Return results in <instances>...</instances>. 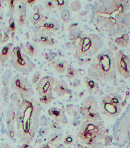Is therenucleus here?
<instances>
[{"label":"nucleus","instance_id":"nucleus-26","mask_svg":"<svg viewBox=\"0 0 130 148\" xmlns=\"http://www.w3.org/2000/svg\"><path fill=\"white\" fill-rule=\"evenodd\" d=\"M78 74V71L72 66L68 65L66 69V76L70 79H74L77 76Z\"/></svg>","mask_w":130,"mask_h":148},{"label":"nucleus","instance_id":"nucleus-50","mask_svg":"<svg viewBox=\"0 0 130 148\" xmlns=\"http://www.w3.org/2000/svg\"><path fill=\"white\" fill-rule=\"evenodd\" d=\"M3 8V3L2 1H0V15H1V12Z\"/></svg>","mask_w":130,"mask_h":148},{"label":"nucleus","instance_id":"nucleus-24","mask_svg":"<svg viewBox=\"0 0 130 148\" xmlns=\"http://www.w3.org/2000/svg\"><path fill=\"white\" fill-rule=\"evenodd\" d=\"M62 138V135L61 134L58 132L53 133L49 136L47 143L52 145H55L60 141Z\"/></svg>","mask_w":130,"mask_h":148},{"label":"nucleus","instance_id":"nucleus-51","mask_svg":"<svg viewBox=\"0 0 130 148\" xmlns=\"http://www.w3.org/2000/svg\"><path fill=\"white\" fill-rule=\"evenodd\" d=\"M79 73V74L81 75H83L85 74V71L83 69H79L78 71V73Z\"/></svg>","mask_w":130,"mask_h":148},{"label":"nucleus","instance_id":"nucleus-20","mask_svg":"<svg viewBox=\"0 0 130 148\" xmlns=\"http://www.w3.org/2000/svg\"><path fill=\"white\" fill-rule=\"evenodd\" d=\"M51 65L57 72L63 73L66 71L68 65L64 60H57L51 62Z\"/></svg>","mask_w":130,"mask_h":148},{"label":"nucleus","instance_id":"nucleus-30","mask_svg":"<svg viewBox=\"0 0 130 148\" xmlns=\"http://www.w3.org/2000/svg\"><path fill=\"white\" fill-rule=\"evenodd\" d=\"M18 11L20 14L26 15V4L25 2H21L18 6Z\"/></svg>","mask_w":130,"mask_h":148},{"label":"nucleus","instance_id":"nucleus-21","mask_svg":"<svg viewBox=\"0 0 130 148\" xmlns=\"http://www.w3.org/2000/svg\"><path fill=\"white\" fill-rule=\"evenodd\" d=\"M22 50H24L26 55H28L30 57L35 56L39 52V49L37 46L29 42H26L24 45Z\"/></svg>","mask_w":130,"mask_h":148},{"label":"nucleus","instance_id":"nucleus-16","mask_svg":"<svg viewBox=\"0 0 130 148\" xmlns=\"http://www.w3.org/2000/svg\"><path fill=\"white\" fill-rule=\"evenodd\" d=\"M17 108L16 105L12 103L10 104L6 114L7 126L8 129H14V122L16 121Z\"/></svg>","mask_w":130,"mask_h":148},{"label":"nucleus","instance_id":"nucleus-11","mask_svg":"<svg viewBox=\"0 0 130 148\" xmlns=\"http://www.w3.org/2000/svg\"><path fill=\"white\" fill-rule=\"evenodd\" d=\"M60 28V24L58 21L53 18L45 17L43 20L33 29L34 34L44 33L50 34L55 32Z\"/></svg>","mask_w":130,"mask_h":148},{"label":"nucleus","instance_id":"nucleus-22","mask_svg":"<svg viewBox=\"0 0 130 148\" xmlns=\"http://www.w3.org/2000/svg\"><path fill=\"white\" fill-rule=\"evenodd\" d=\"M114 42L120 47H125L129 42V36L127 33L123 34L119 36L116 37Z\"/></svg>","mask_w":130,"mask_h":148},{"label":"nucleus","instance_id":"nucleus-39","mask_svg":"<svg viewBox=\"0 0 130 148\" xmlns=\"http://www.w3.org/2000/svg\"><path fill=\"white\" fill-rule=\"evenodd\" d=\"M73 141H74L73 137L71 135H67L65 137V138L64 139V143L65 145H69L72 144L73 143Z\"/></svg>","mask_w":130,"mask_h":148},{"label":"nucleus","instance_id":"nucleus-41","mask_svg":"<svg viewBox=\"0 0 130 148\" xmlns=\"http://www.w3.org/2000/svg\"><path fill=\"white\" fill-rule=\"evenodd\" d=\"M39 135L40 136H45L47 132H48V129L47 128H45V127H42L41 128L40 130H39Z\"/></svg>","mask_w":130,"mask_h":148},{"label":"nucleus","instance_id":"nucleus-6","mask_svg":"<svg viewBox=\"0 0 130 148\" xmlns=\"http://www.w3.org/2000/svg\"><path fill=\"white\" fill-rule=\"evenodd\" d=\"M113 135L119 146H124L130 140V103L114 123Z\"/></svg>","mask_w":130,"mask_h":148},{"label":"nucleus","instance_id":"nucleus-37","mask_svg":"<svg viewBox=\"0 0 130 148\" xmlns=\"http://www.w3.org/2000/svg\"><path fill=\"white\" fill-rule=\"evenodd\" d=\"M9 73H6V74H4L3 75V77H2V84L3 85H6L9 82H11L12 81V79H11V73L10 75H8Z\"/></svg>","mask_w":130,"mask_h":148},{"label":"nucleus","instance_id":"nucleus-2","mask_svg":"<svg viewBox=\"0 0 130 148\" xmlns=\"http://www.w3.org/2000/svg\"><path fill=\"white\" fill-rule=\"evenodd\" d=\"M42 107L34 98L22 99L17 108V134L21 143L29 144L34 139L40 124Z\"/></svg>","mask_w":130,"mask_h":148},{"label":"nucleus","instance_id":"nucleus-27","mask_svg":"<svg viewBox=\"0 0 130 148\" xmlns=\"http://www.w3.org/2000/svg\"><path fill=\"white\" fill-rule=\"evenodd\" d=\"M53 2L55 3L56 8H57L58 10L60 11L67 9L68 4V1L65 0H55Z\"/></svg>","mask_w":130,"mask_h":148},{"label":"nucleus","instance_id":"nucleus-14","mask_svg":"<svg viewBox=\"0 0 130 148\" xmlns=\"http://www.w3.org/2000/svg\"><path fill=\"white\" fill-rule=\"evenodd\" d=\"M32 40L36 43L44 46H51L55 43V39L51 37L50 34L44 33L34 34L32 36Z\"/></svg>","mask_w":130,"mask_h":148},{"label":"nucleus","instance_id":"nucleus-23","mask_svg":"<svg viewBox=\"0 0 130 148\" xmlns=\"http://www.w3.org/2000/svg\"><path fill=\"white\" fill-rule=\"evenodd\" d=\"M45 17L43 14V12L40 11H33L29 17L30 23L35 25L39 24Z\"/></svg>","mask_w":130,"mask_h":148},{"label":"nucleus","instance_id":"nucleus-4","mask_svg":"<svg viewBox=\"0 0 130 148\" xmlns=\"http://www.w3.org/2000/svg\"><path fill=\"white\" fill-rule=\"evenodd\" d=\"M105 128L101 120H85L81 125L78 132L80 141L86 145H91L98 139L105 137Z\"/></svg>","mask_w":130,"mask_h":148},{"label":"nucleus","instance_id":"nucleus-17","mask_svg":"<svg viewBox=\"0 0 130 148\" xmlns=\"http://www.w3.org/2000/svg\"><path fill=\"white\" fill-rule=\"evenodd\" d=\"M14 48L13 44L9 43L5 45L0 51V63L6 62L10 58Z\"/></svg>","mask_w":130,"mask_h":148},{"label":"nucleus","instance_id":"nucleus-3","mask_svg":"<svg viewBox=\"0 0 130 148\" xmlns=\"http://www.w3.org/2000/svg\"><path fill=\"white\" fill-rule=\"evenodd\" d=\"M89 77L97 82H110L117 75L115 56L108 49L97 54L87 69Z\"/></svg>","mask_w":130,"mask_h":148},{"label":"nucleus","instance_id":"nucleus-38","mask_svg":"<svg viewBox=\"0 0 130 148\" xmlns=\"http://www.w3.org/2000/svg\"><path fill=\"white\" fill-rule=\"evenodd\" d=\"M40 75H41V74L39 71L36 72V73L34 74V75L33 76L32 79V83L33 84H35L37 83V82L39 81Z\"/></svg>","mask_w":130,"mask_h":148},{"label":"nucleus","instance_id":"nucleus-49","mask_svg":"<svg viewBox=\"0 0 130 148\" xmlns=\"http://www.w3.org/2000/svg\"><path fill=\"white\" fill-rule=\"evenodd\" d=\"M25 2V3L26 5H33L35 2H36V1H24Z\"/></svg>","mask_w":130,"mask_h":148},{"label":"nucleus","instance_id":"nucleus-9","mask_svg":"<svg viewBox=\"0 0 130 148\" xmlns=\"http://www.w3.org/2000/svg\"><path fill=\"white\" fill-rule=\"evenodd\" d=\"M11 88L22 98L28 99L34 95L32 86L28 80L20 74L16 75L10 82Z\"/></svg>","mask_w":130,"mask_h":148},{"label":"nucleus","instance_id":"nucleus-8","mask_svg":"<svg viewBox=\"0 0 130 148\" xmlns=\"http://www.w3.org/2000/svg\"><path fill=\"white\" fill-rule=\"evenodd\" d=\"M10 58L14 69L21 73H29L35 68V64L28 55L21 51V49L19 46L14 47Z\"/></svg>","mask_w":130,"mask_h":148},{"label":"nucleus","instance_id":"nucleus-40","mask_svg":"<svg viewBox=\"0 0 130 148\" xmlns=\"http://www.w3.org/2000/svg\"><path fill=\"white\" fill-rule=\"evenodd\" d=\"M44 57V58L48 62H52L55 58V56L52 53H45Z\"/></svg>","mask_w":130,"mask_h":148},{"label":"nucleus","instance_id":"nucleus-48","mask_svg":"<svg viewBox=\"0 0 130 148\" xmlns=\"http://www.w3.org/2000/svg\"><path fill=\"white\" fill-rule=\"evenodd\" d=\"M0 148H11V147L6 143H2L0 144Z\"/></svg>","mask_w":130,"mask_h":148},{"label":"nucleus","instance_id":"nucleus-5","mask_svg":"<svg viewBox=\"0 0 130 148\" xmlns=\"http://www.w3.org/2000/svg\"><path fill=\"white\" fill-rule=\"evenodd\" d=\"M103 42L100 36L90 33L80 38L76 45L74 57L77 58H90L97 54L103 46Z\"/></svg>","mask_w":130,"mask_h":148},{"label":"nucleus","instance_id":"nucleus-29","mask_svg":"<svg viewBox=\"0 0 130 148\" xmlns=\"http://www.w3.org/2000/svg\"><path fill=\"white\" fill-rule=\"evenodd\" d=\"M79 32L80 30L78 29L77 27L71 29L69 34V39L72 40H77V38L79 37Z\"/></svg>","mask_w":130,"mask_h":148},{"label":"nucleus","instance_id":"nucleus-34","mask_svg":"<svg viewBox=\"0 0 130 148\" xmlns=\"http://www.w3.org/2000/svg\"><path fill=\"white\" fill-rule=\"evenodd\" d=\"M44 5L45 8L49 10H52L56 8L53 1H46L44 2Z\"/></svg>","mask_w":130,"mask_h":148},{"label":"nucleus","instance_id":"nucleus-28","mask_svg":"<svg viewBox=\"0 0 130 148\" xmlns=\"http://www.w3.org/2000/svg\"><path fill=\"white\" fill-rule=\"evenodd\" d=\"M60 17L64 23H68L71 19V13L67 9H64L60 12Z\"/></svg>","mask_w":130,"mask_h":148},{"label":"nucleus","instance_id":"nucleus-10","mask_svg":"<svg viewBox=\"0 0 130 148\" xmlns=\"http://www.w3.org/2000/svg\"><path fill=\"white\" fill-rule=\"evenodd\" d=\"M79 112L85 120H101L98 103L95 98L93 95L87 96L85 98L82 106L79 108Z\"/></svg>","mask_w":130,"mask_h":148},{"label":"nucleus","instance_id":"nucleus-52","mask_svg":"<svg viewBox=\"0 0 130 148\" xmlns=\"http://www.w3.org/2000/svg\"><path fill=\"white\" fill-rule=\"evenodd\" d=\"M80 148H89V147H87V146H83V147H80Z\"/></svg>","mask_w":130,"mask_h":148},{"label":"nucleus","instance_id":"nucleus-18","mask_svg":"<svg viewBox=\"0 0 130 148\" xmlns=\"http://www.w3.org/2000/svg\"><path fill=\"white\" fill-rule=\"evenodd\" d=\"M53 86L54 92L59 97H62L68 92V89L67 84L63 80L57 81L55 83Z\"/></svg>","mask_w":130,"mask_h":148},{"label":"nucleus","instance_id":"nucleus-45","mask_svg":"<svg viewBox=\"0 0 130 148\" xmlns=\"http://www.w3.org/2000/svg\"><path fill=\"white\" fill-rule=\"evenodd\" d=\"M51 128H52V129H53V130H55V129H56V128H58V123H57V122H56V121H53L52 122V124H51Z\"/></svg>","mask_w":130,"mask_h":148},{"label":"nucleus","instance_id":"nucleus-25","mask_svg":"<svg viewBox=\"0 0 130 148\" xmlns=\"http://www.w3.org/2000/svg\"><path fill=\"white\" fill-rule=\"evenodd\" d=\"M53 99L54 98L52 96V94L51 93V94L40 96L39 98V101L40 103L47 105V104L50 103L53 100Z\"/></svg>","mask_w":130,"mask_h":148},{"label":"nucleus","instance_id":"nucleus-46","mask_svg":"<svg viewBox=\"0 0 130 148\" xmlns=\"http://www.w3.org/2000/svg\"><path fill=\"white\" fill-rule=\"evenodd\" d=\"M11 98H12V101H13V102H14V101H16V100L17 99V98H18V94H17V92H14L12 94V96H11Z\"/></svg>","mask_w":130,"mask_h":148},{"label":"nucleus","instance_id":"nucleus-32","mask_svg":"<svg viewBox=\"0 0 130 148\" xmlns=\"http://www.w3.org/2000/svg\"><path fill=\"white\" fill-rule=\"evenodd\" d=\"M8 31L9 32H13L14 31L16 28V25H15V21L14 19L13 16H11L9 20V26L7 27Z\"/></svg>","mask_w":130,"mask_h":148},{"label":"nucleus","instance_id":"nucleus-53","mask_svg":"<svg viewBox=\"0 0 130 148\" xmlns=\"http://www.w3.org/2000/svg\"><path fill=\"white\" fill-rule=\"evenodd\" d=\"M129 45H130V40H129Z\"/></svg>","mask_w":130,"mask_h":148},{"label":"nucleus","instance_id":"nucleus-43","mask_svg":"<svg viewBox=\"0 0 130 148\" xmlns=\"http://www.w3.org/2000/svg\"><path fill=\"white\" fill-rule=\"evenodd\" d=\"M25 18H26V15H25V14H20L19 15L18 21H19V23L20 25H22L25 23Z\"/></svg>","mask_w":130,"mask_h":148},{"label":"nucleus","instance_id":"nucleus-33","mask_svg":"<svg viewBox=\"0 0 130 148\" xmlns=\"http://www.w3.org/2000/svg\"><path fill=\"white\" fill-rule=\"evenodd\" d=\"M9 11L12 14H13V13L15 11V6L16 5V3L18 2L17 1H13V0H10V1H7Z\"/></svg>","mask_w":130,"mask_h":148},{"label":"nucleus","instance_id":"nucleus-1","mask_svg":"<svg viewBox=\"0 0 130 148\" xmlns=\"http://www.w3.org/2000/svg\"><path fill=\"white\" fill-rule=\"evenodd\" d=\"M91 19L104 34L117 37L130 29V5L124 0H102L95 2Z\"/></svg>","mask_w":130,"mask_h":148},{"label":"nucleus","instance_id":"nucleus-36","mask_svg":"<svg viewBox=\"0 0 130 148\" xmlns=\"http://www.w3.org/2000/svg\"><path fill=\"white\" fill-rule=\"evenodd\" d=\"M77 60H78V63L81 65L89 64L92 61L90 58H77Z\"/></svg>","mask_w":130,"mask_h":148},{"label":"nucleus","instance_id":"nucleus-13","mask_svg":"<svg viewBox=\"0 0 130 148\" xmlns=\"http://www.w3.org/2000/svg\"><path fill=\"white\" fill-rule=\"evenodd\" d=\"M54 84L55 80L52 76H45L36 84V92L39 96L51 94Z\"/></svg>","mask_w":130,"mask_h":148},{"label":"nucleus","instance_id":"nucleus-35","mask_svg":"<svg viewBox=\"0 0 130 148\" xmlns=\"http://www.w3.org/2000/svg\"><path fill=\"white\" fill-rule=\"evenodd\" d=\"M9 40V35L5 32H2L0 29V42L1 43H5Z\"/></svg>","mask_w":130,"mask_h":148},{"label":"nucleus","instance_id":"nucleus-12","mask_svg":"<svg viewBox=\"0 0 130 148\" xmlns=\"http://www.w3.org/2000/svg\"><path fill=\"white\" fill-rule=\"evenodd\" d=\"M114 56L118 73L124 78H129L130 59L121 50H118Z\"/></svg>","mask_w":130,"mask_h":148},{"label":"nucleus","instance_id":"nucleus-44","mask_svg":"<svg viewBox=\"0 0 130 148\" xmlns=\"http://www.w3.org/2000/svg\"><path fill=\"white\" fill-rule=\"evenodd\" d=\"M53 146V145H52L48 143H46L42 144L38 148H57L56 146Z\"/></svg>","mask_w":130,"mask_h":148},{"label":"nucleus","instance_id":"nucleus-7","mask_svg":"<svg viewBox=\"0 0 130 148\" xmlns=\"http://www.w3.org/2000/svg\"><path fill=\"white\" fill-rule=\"evenodd\" d=\"M123 99L117 93H109L104 95L100 100L98 110L105 117H117L122 110Z\"/></svg>","mask_w":130,"mask_h":148},{"label":"nucleus","instance_id":"nucleus-15","mask_svg":"<svg viewBox=\"0 0 130 148\" xmlns=\"http://www.w3.org/2000/svg\"><path fill=\"white\" fill-rule=\"evenodd\" d=\"M48 114L51 117L53 120L58 123L66 124L67 123V119L65 115L64 112L58 108H51L48 111Z\"/></svg>","mask_w":130,"mask_h":148},{"label":"nucleus","instance_id":"nucleus-42","mask_svg":"<svg viewBox=\"0 0 130 148\" xmlns=\"http://www.w3.org/2000/svg\"><path fill=\"white\" fill-rule=\"evenodd\" d=\"M7 135L9 136V137L11 139H13L14 138V137H15V135H16V134H15L14 129L8 130V131H7Z\"/></svg>","mask_w":130,"mask_h":148},{"label":"nucleus","instance_id":"nucleus-47","mask_svg":"<svg viewBox=\"0 0 130 148\" xmlns=\"http://www.w3.org/2000/svg\"><path fill=\"white\" fill-rule=\"evenodd\" d=\"M20 148H32V146L30 144L27 143H21Z\"/></svg>","mask_w":130,"mask_h":148},{"label":"nucleus","instance_id":"nucleus-19","mask_svg":"<svg viewBox=\"0 0 130 148\" xmlns=\"http://www.w3.org/2000/svg\"><path fill=\"white\" fill-rule=\"evenodd\" d=\"M83 83L86 89L91 94H97L99 91V85L97 82L89 76L83 78Z\"/></svg>","mask_w":130,"mask_h":148},{"label":"nucleus","instance_id":"nucleus-31","mask_svg":"<svg viewBox=\"0 0 130 148\" xmlns=\"http://www.w3.org/2000/svg\"><path fill=\"white\" fill-rule=\"evenodd\" d=\"M70 8H71V10H72L74 12H76V11L79 10L81 8V5L80 2L78 1H73L71 3Z\"/></svg>","mask_w":130,"mask_h":148}]
</instances>
